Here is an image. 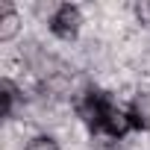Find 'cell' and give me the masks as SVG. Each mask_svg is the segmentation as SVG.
<instances>
[{
    "mask_svg": "<svg viewBox=\"0 0 150 150\" xmlns=\"http://www.w3.org/2000/svg\"><path fill=\"white\" fill-rule=\"evenodd\" d=\"M27 150H59V141H56L53 135H35V138L27 144Z\"/></svg>",
    "mask_w": 150,
    "mask_h": 150,
    "instance_id": "obj_6",
    "label": "cell"
},
{
    "mask_svg": "<svg viewBox=\"0 0 150 150\" xmlns=\"http://www.w3.org/2000/svg\"><path fill=\"white\" fill-rule=\"evenodd\" d=\"M77 115L91 129V135L121 138V135H127L132 129L129 127V118H127V109L115 106V100L106 91H100V88L83 91V97L77 100Z\"/></svg>",
    "mask_w": 150,
    "mask_h": 150,
    "instance_id": "obj_1",
    "label": "cell"
},
{
    "mask_svg": "<svg viewBox=\"0 0 150 150\" xmlns=\"http://www.w3.org/2000/svg\"><path fill=\"white\" fill-rule=\"evenodd\" d=\"M15 100H18V86L12 80H0V112H3V118H12Z\"/></svg>",
    "mask_w": 150,
    "mask_h": 150,
    "instance_id": "obj_5",
    "label": "cell"
},
{
    "mask_svg": "<svg viewBox=\"0 0 150 150\" xmlns=\"http://www.w3.org/2000/svg\"><path fill=\"white\" fill-rule=\"evenodd\" d=\"M18 30H21V18H18L15 6L12 3H0V41L15 38Z\"/></svg>",
    "mask_w": 150,
    "mask_h": 150,
    "instance_id": "obj_4",
    "label": "cell"
},
{
    "mask_svg": "<svg viewBox=\"0 0 150 150\" xmlns=\"http://www.w3.org/2000/svg\"><path fill=\"white\" fill-rule=\"evenodd\" d=\"M80 27H83V12L80 6H74V3H62L56 6L53 18H50V33L62 41H74L80 35Z\"/></svg>",
    "mask_w": 150,
    "mask_h": 150,
    "instance_id": "obj_2",
    "label": "cell"
},
{
    "mask_svg": "<svg viewBox=\"0 0 150 150\" xmlns=\"http://www.w3.org/2000/svg\"><path fill=\"white\" fill-rule=\"evenodd\" d=\"M135 15L144 27H150V0H141V3H135Z\"/></svg>",
    "mask_w": 150,
    "mask_h": 150,
    "instance_id": "obj_7",
    "label": "cell"
},
{
    "mask_svg": "<svg viewBox=\"0 0 150 150\" xmlns=\"http://www.w3.org/2000/svg\"><path fill=\"white\" fill-rule=\"evenodd\" d=\"M127 118L132 129H150V91H138L129 106H127Z\"/></svg>",
    "mask_w": 150,
    "mask_h": 150,
    "instance_id": "obj_3",
    "label": "cell"
}]
</instances>
